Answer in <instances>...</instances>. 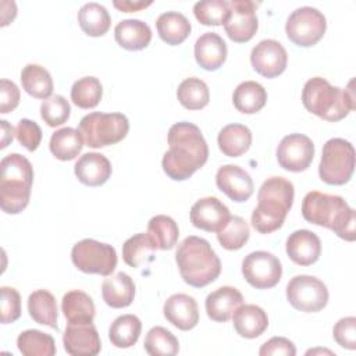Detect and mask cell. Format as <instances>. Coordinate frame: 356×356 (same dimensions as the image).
I'll use <instances>...</instances> for the list:
<instances>
[{"mask_svg":"<svg viewBox=\"0 0 356 356\" xmlns=\"http://www.w3.org/2000/svg\"><path fill=\"white\" fill-rule=\"evenodd\" d=\"M167 140L170 149L164 153L161 165L171 179L185 181L206 164L209 147L195 124L182 121L171 125Z\"/></svg>","mask_w":356,"mask_h":356,"instance_id":"obj_1","label":"cell"},{"mask_svg":"<svg viewBox=\"0 0 356 356\" xmlns=\"http://www.w3.org/2000/svg\"><path fill=\"white\" fill-rule=\"evenodd\" d=\"M302 216L307 222L325 227L348 242L356 238L355 210L338 195L309 192L302 202Z\"/></svg>","mask_w":356,"mask_h":356,"instance_id":"obj_2","label":"cell"},{"mask_svg":"<svg viewBox=\"0 0 356 356\" xmlns=\"http://www.w3.org/2000/svg\"><path fill=\"white\" fill-rule=\"evenodd\" d=\"M295 196L293 184L284 177L267 178L257 192V207L252 225L260 234H271L282 227Z\"/></svg>","mask_w":356,"mask_h":356,"instance_id":"obj_3","label":"cell"},{"mask_svg":"<svg viewBox=\"0 0 356 356\" xmlns=\"http://www.w3.org/2000/svg\"><path fill=\"white\" fill-rule=\"evenodd\" d=\"M353 83L350 79L346 89H341L321 76H314L303 86L302 103L307 111L325 121H339L356 107Z\"/></svg>","mask_w":356,"mask_h":356,"instance_id":"obj_4","label":"cell"},{"mask_svg":"<svg viewBox=\"0 0 356 356\" xmlns=\"http://www.w3.org/2000/svg\"><path fill=\"white\" fill-rule=\"evenodd\" d=\"M175 261L182 280L195 288H203L217 280L221 261L209 241L200 236H186L177 249Z\"/></svg>","mask_w":356,"mask_h":356,"instance_id":"obj_5","label":"cell"},{"mask_svg":"<svg viewBox=\"0 0 356 356\" xmlns=\"http://www.w3.org/2000/svg\"><path fill=\"white\" fill-rule=\"evenodd\" d=\"M33 184L31 161L11 153L0 161V207L7 214L21 213L29 203Z\"/></svg>","mask_w":356,"mask_h":356,"instance_id":"obj_6","label":"cell"},{"mask_svg":"<svg viewBox=\"0 0 356 356\" xmlns=\"http://www.w3.org/2000/svg\"><path fill=\"white\" fill-rule=\"evenodd\" d=\"M78 131L86 146L97 149L122 140L129 131V122L121 113L95 111L79 121Z\"/></svg>","mask_w":356,"mask_h":356,"instance_id":"obj_7","label":"cell"},{"mask_svg":"<svg viewBox=\"0 0 356 356\" xmlns=\"http://www.w3.org/2000/svg\"><path fill=\"white\" fill-rule=\"evenodd\" d=\"M355 171L353 145L342 138H332L323 146L318 165L320 179L328 185L346 184Z\"/></svg>","mask_w":356,"mask_h":356,"instance_id":"obj_8","label":"cell"},{"mask_svg":"<svg viewBox=\"0 0 356 356\" xmlns=\"http://www.w3.org/2000/svg\"><path fill=\"white\" fill-rule=\"evenodd\" d=\"M74 266L86 274H99L103 277L111 275L117 267L115 249L96 239H82L76 242L71 250Z\"/></svg>","mask_w":356,"mask_h":356,"instance_id":"obj_9","label":"cell"},{"mask_svg":"<svg viewBox=\"0 0 356 356\" xmlns=\"http://www.w3.org/2000/svg\"><path fill=\"white\" fill-rule=\"evenodd\" d=\"M327 21L314 7H299L291 13L285 24L288 39L300 47L314 46L325 33Z\"/></svg>","mask_w":356,"mask_h":356,"instance_id":"obj_10","label":"cell"},{"mask_svg":"<svg viewBox=\"0 0 356 356\" xmlns=\"http://www.w3.org/2000/svg\"><path fill=\"white\" fill-rule=\"evenodd\" d=\"M286 299L299 312L317 313L328 303V289L316 277L295 275L286 285Z\"/></svg>","mask_w":356,"mask_h":356,"instance_id":"obj_11","label":"cell"},{"mask_svg":"<svg viewBox=\"0 0 356 356\" xmlns=\"http://www.w3.org/2000/svg\"><path fill=\"white\" fill-rule=\"evenodd\" d=\"M242 274L256 289L275 286L282 275V266L277 256L266 250L249 253L242 261Z\"/></svg>","mask_w":356,"mask_h":356,"instance_id":"obj_12","label":"cell"},{"mask_svg":"<svg viewBox=\"0 0 356 356\" xmlns=\"http://www.w3.org/2000/svg\"><path fill=\"white\" fill-rule=\"evenodd\" d=\"M314 157V145L303 134H289L284 136L277 147L278 164L292 172H300L309 168Z\"/></svg>","mask_w":356,"mask_h":356,"instance_id":"obj_13","label":"cell"},{"mask_svg":"<svg viewBox=\"0 0 356 356\" xmlns=\"http://www.w3.org/2000/svg\"><path fill=\"white\" fill-rule=\"evenodd\" d=\"M259 22L256 15V4L250 0L229 1V14L224 22V29L228 38L236 43L249 42L256 31Z\"/></svg>","mask_w":356,"mask_h":356,"instance_id":"obj_14","label":"cell"},{"mask_svg":"<svg viewBox=\"0 0 356 356\" xmlns=\"http://www.w3.org/2000/svg\"><path fill=\"white\" fill-rule=\"evenodd\" d=\"M250 63L253 70L261 76L275 78L285 71L288 54L280 42L264 39L252 49Z\"/></svg>","mask_w":356,"mask_h":356,"instance_id":"obj_15","label":"cell"},{"mask_svg":"<svg viewBox=\"0 0 356 356\" xmlns=\"http://www.w3.org/2000/svg\"><path fill=\"white\" fill-rule=\"evenodd\" d=\"M63 343L71 356H95L102 349L100 337L93 323H68L63 335Z\"/></svg>","mask_w":356,"mask_h":356,"instance_id":"obj_16","label":"cell"},{"mask_svg":"<svg viewBox=\"0 0 356 356\" xmlns=\"http://www.w3.org/2000/svg\"><path fill=\"white\" fill-rule=\"evenodd\" d=\"M216 184L234 202H246L253 195V181L239 165L225 164L216 174Z\"/></svg>","mask_w":356,"mask_h":356,"instance_id":"obj_17","label":"cell"},{"mask_svg":"<svg viewBox=\"0 0 356 356\" xmlns=\"http://www.w3.org/2000/svg\"><path fill=\"white\" fill-rule=\"evenodd\" d=\"M228 218V207L214 196L199 199L191 209V222L207 232H217Z\"/></svg>","mask_w":356,"mask_h":356,"instance_id":"obj_18","label":"cell"},{"mask_svg":"<svg viewBox=\"0 0 356 356\" xmlns=\"http://www.w3.org/2000/svg\"><path fill=\"white\" fill-rule=\"evenodd\" d=\"M163 313L168 323L182 331H189L199 323L197 303L186 293L171 295L164 302Z\"/></svg>","mask_w":356,"mask_h":356,"instance_id":"obj_19","label":"cell"},{"mask_svg":"<svg viewBox=\"0 0 356 356\" xmlns=\"http://www.w3.org/2000/svg\"><path fill=\"white\" fill-rule=\"evenodd\" d=\"M286 254L299 266H312L321 254L320 238L309 229H296L286 239Z\"/></svg>","mask_w":356,"mask_h":356,"instance_id":"obj_20","label":"cell"},{"mask_svg":"<svg viewBox=\"0 0 356 356\" xmlns=\"http://www.w3.org/2000/svg\"><path fill=\"white\" fill-rule=\"evenodd\" d=\"M241 305H243V296L234 286L217 288L207 295L204 302L207 316L217 323L228 321Z\"/></svg>","mask_w":356,"mask_h":356,"instance_id":"obj_21","label":"cell"},{"mask_svg":"<svg viewBox=\"0 0 356 356\" xmlns=\"http://www.w3.org/2000/svg\"><path fill=\"white\" fill-rule=\"evenodd\" d=\"M75 175L79 182L86 186H100L111 175V163L102 153H85L74 165Z\"/></svg>","mask_w":356,"mask_h":356,"instance_id":"obj_22","label":"cell"},{"mask_svg":"<svg viewBox=\"0 0 356 356\" xmlns=\"http://www.w3.org/2000/svg\"><path fill=\"white\" fill-rule=\"evenodd\" d=\"M196 63L206 71L218 70L227 58V44L216 32L200 35L195 43Z\"/></svg>","mask_w":356,"mask_h":356,"instance_id":"obj_23","label":"cell"},{"mask_svg":"<svg viewBox=\"0 0 356 356\" xmlns=\"http://www.w3.org/2000/svg\"><path fill=\"white\" fill-rule=\"evenodd\" d=\"M234 328L242 338L260 337L268 327L267 313L256 305H241L232 314Z\"/></svg>","mask_w":356,"mask_h":356,"instance_id":"obj_24","label":"cell"},{"mask_svg":"<svg viewBox=\"0 0 356 356\" xmlns=\"http://www.w3.org/2000/svg\"><path fill=\"white\" fill-rule=\"evenodd\" d=\"M102 296L106 305L114 309L129 306L135 298V284L127 273L108 275L102 284Z\"/></svg>","mask_w":356,"mask_h":356,"instance_id":"obj_25","label":"cell"},{"mask_svg":"<svg viewBox=\"0 0 356 356\" xmlns=\"http://www.w3.org/2000/svg\"><path fill=\"white\" fill-rule=\"evenodd\" d=\"M115 42L127 50H142L152 40L150 26L140 19H124L114 28Z\"/></svg>","mask_w":356,"mask_h":356,"instance_id":"obj_26","label":"cell"},{"mask_svg":"<svg viewBox=\"0 0 356 356\" xmlns=\"http://www.w3.org/2000/svg\"><path fill=\"white\" fill-rule=\"evenodd\" d=\"M61 310L64 317L71 324L93 323L95 303L92 298L83 291H70L61 299Z\"/></svg>","mask_w":356,"mask_h":356,"instance_id":"obj_27","label":"cell"},{"mask_svg":"<svg viewBox=\"0 0 356 356\" xmlns=\"http://www.w3.org/2000/svg\"><path fill=\"white\" fill-rule=\"evenodd\" d=\"M157 33L163 42L170 46L181 44L191 33L189 19L177 11H167L159 15L156 21Z\"/></svg>","mask_w":356,"mask_h":356,"instance_id":"obj_28","label":"cell"},{"mask_svg":"<svg viewBox=\"0 0 356 356\" xmlns=\"http://www.w3.org/2000/svg\"><path fill=\"white\" fill-rule=\"evenodd\" d=\"M217 143L222 154L228 157H239L249 150L252 145V132L246 125L228 124L218 132Z\"/></svg>","mask_w":356,"mask_h":356,"instance_id":"obj_29","label":"cell"},{"mask_svg":"<svg viewBox=\"0 0 356 356\" xmlns=\"http://www.w3.org/2000/svg\"><path fill=\"white\" fill-rule=\"evenodd\" d=\"M235 108L243 114H254L260 111L267 103V92L259 82H241L232 95Z\"/></svg>","mask_w":356,"mask_h":356,"instance_id":"obj_30","label":"cell"},{"mask_svg":"<svg viewBox=\"0 0 356 356\" xmlns=\"http://www.w3.org/2000/svg\"><path fill=\"white\" fill-rule=\"evenodd\" d=\"M78 24L86 35L97 38L103 36L110 29L111 18L104 6L90 1L79 8Z\"/></svg>","mask_w":356,"mask_h":356,"instance_id":"obj_31","label":"cell"},{"mask_svg":"<svg viewBox=\"0 0 356 356\" xmlns=\"http://www.w3.org/2000/svg\"><path fill=\"white\" fill-rule=\"evenodd\" d=\"M29 316L42 325H49L57 330V303L51 292L38 289L28 298Z\"/></svg>","mask_w":356,"mask_h":356,"instance_id":"obj_32","label":"cell"},{"mask_svg":"<svg viewBox=\"0 0 356 356\" xmlns=\"http://www.w3.org/2000/svg\"><path fill=\"white\" fill-rule=\"evenodd\" d=\"M24 90L36 99H49L53 93V79L50 72L39 64H26L21 71Z\"/></svg>","mask_w":356,"mask_h":356,"instance_id":"obj_33","label":"cell"},{"mask_svg":"<svg viewBox=\"0 0 356 356\" xmlns=\"http://www.w3.org/2000/svg\"><path fill=\"white\" fill-rule=\"evenodd\" d=\"M51 154L63 161L74 160L83 147V139L78 129H74L71 127L61 128L56 131L49 143Z\"/></svg>","mask_w":356,"mask_h":356,"instance_id":"obj_34","label":"cell"},{"mask_svg":"<svg viewBox=\"0 0 356 356\" xmlns=\"http://www.w3.org/2000/svg\"><path fill=\"white\" fill-rule=\"evenodd\" d=\"M140 331L142 323L135 314H122L111 323L108 328V338L115 348L125 349L138 342Z\"/></svg>","mask_w":356,"mask_h":356,"instance_id":"obj_35","label":"cell"},{"mask_svg":"<svg viewBox=\"0 0 356 356\" xmlns=\"http://www.w3.org/2000/svg\"><path fill=\"white\" fill-rule=\"evenodd\" d=\"M157 249L170 250L177 245L179 229L174 218L170 216L159 214L150 218L146 232Z\"/></svg>","mask_w":356,"mask_h":356,"instance_id":"obj_36","label":"cell"},{"mask_svg":"<svg viewBox=\"0 0 356 356\" xmlns=\"http://www.w3.org/2000/svg\"><path fill=\"white\" fill-rule=\"evenodd\" d=\"M18 350L24 356H53L56 355V343L51 335L39 330L22 331L17 338Z\"/></svg>","mask_w":356,"mask_h":356,"instance_id":"obj_37","label":"cell"},{"mask_svg":"<svg viewBox=\"0 0 356 356\" xmlns=\"http://www.w3.org/2000/svg\"><path fill=\"white\" fill-rule=\"evenodd\" d=\"M178 102L188 110H200L209 104L210 92L204 81L191 76L184 79L177 89Z\"/></svg>","mask_w":356,"mask_h":356,"instance_id":"obj_38","label":"cell"},{"mask_svg":"<svg viewBox=\"0 0 356 356\" xmlns=\"http://www.w3.org/2000/svg\"><path fill=\"white\" fill-rule=\"evenodd\" d=\"M156 245L147 234H136L128 238L122 245V259L124 261L134 268H138L143 263L152 260L153 253L156 252Z\"/></svg>","mask_w":356,"mask_h":356,"instance_id":"obj_39","label":"cell"},{"mask_svg":"<svg viewBox=\"0 0 356 356\" xmlns=\"http://www.w3.org/2000/svg\"><path fill=\"white\" fill-rule=\"evenodd\" d=\"M249 235V225L239 216H229L225 224L217 231V239L227 250L241 249L248 242Z\"/></svg>","mask_w":356,"mask_h":356,"instance_id":"obj_40","label":"cell"},{"mask_svg":"<svg viewBox=\"0 0 356 356\" xmlns=\"http://www.w3.org/2000/svg\"><path fill=\"white\" fill-rule=\"evenodd\" d=\"M143 346L150 356H174L179 350V342L175 335L160 325L149 330Z\"/></svg>","mask_w":356,"mask_h":356,"instance_id":"obj_41","label":"cell"},{"mask_svg":"<svg viewBox=\"0 0 356 356\" xmlns=\"http://www.w3.org/2000/svg\"><path fill=\"white\" fill-rule=\"evenodd\" d=\"M103 96V88L96 76H83L74 82L71 88V100L79 108H93Z\"/></svg>","mask_w":356,"mask_h":356,"instance_id":"obj_42","label":"cell"},{"mask_svg":"<svg viewBox=\"0 0 356 356\" xmlns=\"http://www.w3.org/2000/svg\"><path fill=\"white\" fill-rule=\"evenodd\" d=\"M196 19L203 25L218 26L225 22L229 14V1L225 0H203L193 6Z\"/></svg>","mask_w":356,"mask_h":356,"instance_id":"obj_43","label":"cell"},{"mask_svg":"<svg viewBox=\"0 0 356 356\" xmlns=\"http://www.w3.org/2000/svg\"><path fill=\"white\" fill-rule=\"evenodd\" d=\"M70 103L61 95L44 99L40 104V117L49 127L63 125L70 118Z\"/></svg>","mask_w":356,"mask_h":356,"instance_id":"obj_44","label":"cell"},{"mask_svg":"<svg viewBox=\"0 0 356 356\" xmlns=\"http://www.w3.org/2000/svg\"><path fill=\"white\" fill-rule=\"evenodd\" d=\"M15 136L26 150L33 152L42 142V129L35 121L22 118L15 127Z\"/></svg>","mask_w":356,"mask_h":356,"instance_id":"obj_45","label":"cell"},{"mask_svg":"<svg viewBox=\"0 0 356 356\" xmlns=\"http://www.w3.org/2000/svg\"><path fill=\"white\" fill-rule=\"evenodd\" d=\"M1 323L10 324L21 316V296L17 289L10 286H1Z\"/></svg>","mask_w":356,"mask_h":356,"instance_id":"obj_46","label":"cell"},{"mask_svg":"<svg viewBox=\"0 0 356 356\" xmlns=\"http://www.w3.org/2000/svg\"><path fill=\"white\" fill-rule=\"evenodd\" d=\"M332 335L339 346L353 350L356 348V318L349 316L338 320L334 325Z\"/></svg>","mask_w":356,"mask_h":356,"instance_id":"obj_47","label":"cell"},{"mask_svg":"<svg viewBox=\"0 0 356 356\" xmlns=\"http://www.w3.org/2000/svg\"><path fill=\"white\" fill-rule=\"evenodd\" d=\"M260 356H295L296 348L292 341L284 337H273L259 350Z\"/></svg>","mask_w":356,"mask_h":356,"instance_id":"obj_48","label":"cell"},{"mask_svg":"<svg viewBox=\"0 0 356 356\" xmlns=\"http://www.w3.org/2000/svg\"><path fill=\"white\" fill-rule=\"evenodd\" d=\"M19 103V89L8 79L0 81V113L6 114L17 108Z\"/></svg>","mask_w":356,"mask_h":356,"instance_id":"obj_49","label":"cell"},{"mask_svg":"<svg viewBox=\"0 0 356 356\" xmlns=\"http://www.w3.org/2000/svg\"><path fill=\"white\" fill-rule=\"evenodd\" d=\"M152 4V1H142V0H114L113 6L115 8H118L122 13H134V11H139L142 8H146Z\"/></svg>","mask_w":356,"mask_h":356,"instance_id":"obj_50","label":"cell"},{"mask_svg":"<svg viewBox=\"0 0 356 356\" xmlns=\"http://www.w3.org/2000/svg\"><path fill=\"white\" fill-rule=\"evenodd\" d=\"M0 124H1V145H0V147L4 149V147H7L8 143L13 140L14 128H13L6 120H1Z\"/></svg>","mask_w":356,"mask_h":356,"instance_id":"obj_51","label":"cell"},{"mask_svg":"<svg viewBox=\"0 0 356 356\" xmlns=\"http://www.w3.org/2000/svg\"><path fill=\"white\" fill-rule=\"evenodd\" d=\"M314 353H328V355H334L331 350H327V349H312V350H307L306 355H314Z\"/></svg>","mask_w":356,"mask_h":356,"instance_id":"obj_52","label":"cell"}]
</instances>
